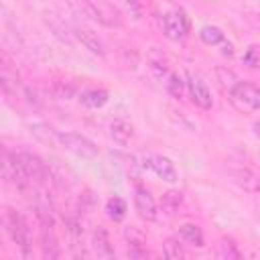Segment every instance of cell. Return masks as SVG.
<instances>
[{
	"label": "cell",
	"mask_w": 260,
	"mask_h": 260,
	"mask_svg": "<svg viewBox=\"0 0 260 260\" xmlns=\"http://www.w3.org/2000/svg\"><path fill=\"white\" fill-rule=\"evenodd\" d=\"M2 221H4V228L10 236V240L20 250V254L24 258H30L32 256V234H30V228H28L26 219L18 211L6 207L4 215H2Z\"/></svg>",
	"instance_id": "cell-1"
},
{
	"label": "cell",
	"mask_w": 260,
	"mask_h": 260,
	"mask_svg": "<svg viewBox=\"0 0 260 260\" xmlns=\"http://www.w3.org/2000/svg\"><path fill=\"white\" fill-rule=\"evenodd\" d=\"M230 100L244 112H260V87L250 81H238L230 89Z\"/></svg>",
	"instance_id": "cell-2"
},
{
	"label": "cell",
	"mask_w": 260,
	"mask_h": 260,
	"mask_svg": "<svg viewBox=\"0 0 260 260\" xmlns=\"http://www.w3.org/2000/svg\"><path fill=\"white\" fill-rule=\"evenodd\" d=\"M160 26H162V32H165L167 39H171V41H183L189 35L191 22H189V16H187V12L183 8H171L162 16Z\"/></svg>",
	"instance_id": "cell-3"
},
{
	"label": "cell",
	"mask_w": 260,
	"mask_h": 260,
	"mask_svg": "<svg viewBox=\"0 0 260 260\" xmlns=\"http://www.w3.org/2000/svg\"><path fill=\"white\" fill-rule=\"evenodd\" d=\"M57 142L73 152L75 156H81V158H93L98 156V146L83 134H77V132H59L57 134Z\"/></svg>",
	"instance_id": "cell-4"
},
{
	"label": "cell",
	"mask_w": 260,
	"mask_h": 260,
	"mask_svg": "<svg viewBox=\"0 0 260 260\" xmlns=\"http://www.w3.org/2000/svg\"><path fill=\"white\" fill-rule=\"evenodd\" d=\"M185 77H187L185 81H187V91L191 95V102L195 106H199L201 110H209L213 106V100H211V91H209L205 79L197 71H191V69H187Z\"/></svg>",
	"instance_id": "cell-5"
},
{
	"label": "cell",
	"mask_w": 260,
	"mask_h": 260,
	"mask_svg": "<svg viewBox=\"0 0 260 260\" xmlns=\"http://www.w3.org/2000/svg\"><path fill=\"white\" fill-rule=\"evenodd\" d=\"M83 12L91 18V20H98L100 24H106V26H118L122 20L118 16L116 10H112L108 4L104 2H98V0H79Z\"/></svg>",
	"instance_id": "cell-6"
},
{
	"label": "cell",
	"mask_w": 260,
	"mask_h": 260,
	"mask_svg": "<svg viewBox=\"0 0 260 260\" xmlns=\"http://www.w3.org/2000/svg\"><path fill=\"white\" fill-rule=\"evenodd\" d=\"M134 209H136L138 217L144 219V221H154L156 219V213H158L156 211V201L152 199L150 191L142 185H136V189H134Z\"/></svg>",
	"instance_id": "cell-7"
},
{
	"label": "cell",
	"mask_w": 260,
	"mask_h": 260,
	"mask_svg": "<svg viewBox=\"0 0 260 260\" xmlns=\"http://www.w3.org/2000/svg\"><path fill=\"white\" fill-rule=\"evenodd\" d=\"M140 167H142V169H150V171H154L156 177H160V179L167 181V183H175V181L179 179L175 165H173L167 156H160V154L144 156V162H142Z\"/></svg>",
	"instance_id": "cell-8"
},
{
	"label": "cell",
	"mask_w": 260,
	"mask_h": 260,
	"mask_svg": "<svg viewBox=\"0 0 260 260\" xmlns=\"http://www.w3.org/2000/svg\"><path fill=\"white\" fill-rule=\"evenodd\" d=\"M32 207H35V215L39 219V225L41 228H53L55 230V205H53L51 197L47 193H43V191L35 193Z\"/></svg>",
	"instance_id": "cell-9"
},
{
	"label": "cell",
	"mask_w": 260,
	"mask_h": 260,
	"mask_svg": "<svg viewBox=\"0 0 260 260\" xmlns=\"http://www.w3.org/2000/svg\"><path fill=\"white\" fill-rule=\"evenodd\" d=\"M146 63H148V71H150L160 83L169 77V73H171V63H169V57L165 55L162 49H158V47L148 49V53H146Z\"/></svg>",
	"instance_id": "cell-10"
},
{
	"label": "cell",
	"mask_w": 260,
	"mask_h": 260,
	"mask_svg": "<svg viewBox=\"0 0 260 260\" xmlns=\"http://www.w3.org/2000/svg\"><path fill=\"white\" fill-rule=\"evenodd\" d=\"M43 22L47 24V28H49L59 41H63V43H71V41L75 39L73 28H69V24H67L59 14H55L53 10H45V12H43Z\"/></svg>",
	"instance_id": "cell-11"
},
{
	"label": "cell",
	"mask_w": 260,
	"mask_h": 260,
	"mask_svg": "<svg viewBox=\"0 0 260 260\" xmlns=\"http://www.w3.org/2000/svg\"><path fill=\"white\" fill-rule=\"evenodd\" d=\"M73 35H75V39L89 51V53H93V55H100V57H104L106 55V47H104V43H102V39L93 32V30H89V28H83V26H77V28H73Z\"/></svg>",
	"instance_id": "cell-12"
},
{
	"label": "cell",
	"mask_w": 260,
	"mask_h": 260,
	"mask_svg": "<svg viewBox=\"0 0 260 260\" xmlns=\"http://www.w3.org/2000/svg\"><path fill=\"white\" fill-rule=\"evenodd\" d=\"M91 248H93V254L98 258H114L116 256V252H114V248L110 244V236H108L104 225H98L93 230V234H91Z\"/></svg>",
	"instance_id": "cell-13"
},
{
	"label": "cell",
	"mask_w": 260,
	"mask_h": 260,
	"mask_svg": "<svg viewBox=\"0 0 260 260\" xmlns=\"http://www.w3.org/2000/svg\"><path fill=\"white\" fill-rule=\"evenodd\" d=\"M39 246H41V254L45 260H55L61 256V248L57 244L53 228H41V244Z\"/></svg>",
	"instance_id": "cell-14"
},
{
	"label": "cell",
	"mask_w": 260,
	"mask_h": 260,
	"mask_svg": "<svg viewBox=\"0 0 260 260\" xmlns=\"http://www.w3.org/2000/svg\"><path fill=\"white\" fill-rule=\"evenodd\" d=\"M232 181L238 183L244 191H248L250 195H256L260 197V179L248 171V169H238V171H232Z\"/></svg>",
	"instance_id": "cell-15"
},
{
	"label": "cell",
	"mask_w": 260,
	"mask_h": 260,
	"mask_svg": "<svg viewBox=\"0 0 260 260\" xmlns=\"http://www.w3.org/2000/svg\"><path fill=\"white\" fill-rule=\"evenodd\" d=\"M108 100H110V91L102 89V87H91V89H85V91L79 93V102L85 108H91V110H98V108L106 106Z\"/></svg>",
	"instance_id": "cell-16"
},
{
	"label": "cell",
	"mask_w": 260,
	"mask_h": 260,
	"mask_svg": "<svg viewBox=\"0 0 260 260\" xmlns=\"http://www.w3.org/2000/svg\"><path fill=\"white\" fill-rule=\"evenodd\" d=\"M183 205V193L177 191V189H169L167 193H162L160 201H158V207H160V213L167 215V217H173L179 207Z\"/></svg>",
	"instance_id": "cell-17"
},
{
	"label": "cell",
	"mask_w": 260,
	"mask_h": 260,
	"mask_svg": "<svg viewBox=\"0 0 260 260\" xmlns=\"http://www.w3.org/2000/svg\"><path fill=\"white\" fill-rule=\"evenodd\" d=\"M132 124L128 122V120H122V118H118V120H114L112 124H110V136H112V140L116 142V144H120V146H126L128 142H130V138H132Z\"/></svg>",
	"instance_id": "cell-18"
},
{
	"label": "cell",
	"mask_w": 260,
	"mask_h": 260,
	"mask_svg": "<svg viewBox=\"0 0 260 260\" xmlns=\"http://www.w3.org/2000/svg\"><path fill=\"white\" fill-rule=\"evenodd\" d=\"M177 238L189 246H197V248H203V232L197 223H183L179 225V232H177Z\"/></svg>",
	"instance_id": "cell-19"
},
{
	"label": "cell",
	"mask_w": 260,
	"mask_h": 260,
	"mask_svg": "<svg viewBox=\"0 0 260 260\" xmlns=\"http://www.w3.org/2000/svg\"><path fill=\"white\" fill-rule=\"evenodd\" d=\"M199 39H201L205 45L215 47V45H221V43L225 41V35H223L221 28H217V26H213V24H205V26L199 28Z\"/></svg>",
	"instance_id": "cell-20"
},
{
	"label": "cell",
	"mask_w": 260,
	"mask_h": 260,
	"mask_svg": "<svg viewBox=\"0 0 260 260\" xmlns=\"http://www.w3.org/2000/svg\"><path fill=\"white\" fill-rule=\"evenodd\" d=\"M165 83V89H167V93L171 95V98H175V100H183V93H185V87H187V81H183L177 73H169V77L162 81Z\"/></svg>",
	"instance_id": "cell-21"
},
{
	"label": "cell",
	"mask_w": 260,
	"mask_h": 260,
	"mask_svg": "<svg viewBox=\"0 0 260 260\" xmlns=\"http://www.w3.org/2000/svg\"><path fill=\"white\" fill-rule=\"evenodd\" d=\"M126 211H128V207H126V201L122 197L108 199V203H106V215L112 221H122L126 217Z\"/></svg>",
	"instance_id": "cell-22"
},
{
	"label": "cell",
	"mask_w": 260,
	"mask_h": 260,
	"mask_svg": "<svg viewBox=\"0 0 260 260\" xmlns=\"http://www.w3.org/2000/svg\"><path fill=\"white\" fill-rule=\"evenodd\" d=\"M215 256L221 258V260H238L242 254H240L238 246L234 244V240H230V238H221L219 244H217Z\"/></svg>",
	"instance_id": "cell-23"
},
{
	"label": "cell",
	"mask_w": 260,
	"mask_h": 260,
	"mask_svg": "<svg viewBox=\"0 0 260 260\" xmlns=\"http://www.w3.org/2000/svg\"><path fill=\"white\" fill-rule=\"evenodd\" d=\"M162 254L167 258H185V250L179 238H167L162 242Z\"/></svg>",
	"instance_id": "cell-24"
},
{
	"label": "cell",
	"mask_w": 260,
	"mask_h": 260,
	"mask_svg": "<svg viewBox=\"0 0 260 260\" xmlns=\"http://www.w3.org/2000/svg\"><path fill=\"white\" fill-rule=\"evenodd\" d=\"M124 240L128 242V246H146V236L140 228L136 225H128L124 228Z\"/></svg>",
	"instance_id": "cell-25"
},
{
	"label": "cell",
	"mask_w": 260,
	"mask_h": 260,
	"mask_svg": "<svg viewBox=\"0 0 260 260\" xmlns=\"http://www.w3.org/2000/svg\"><path fill=\"white\" fill-rule=\"evenodd\" d=\"M242 63L248 69H260V45H250L242 55Z\"/></svg>",
	"instance_id": "cell-26"
},
{
	"label": "cell",
	"mask_w": 260,
	"mask_h": 260,
	"mask_svg": "<svg viewBox=\"0 0 260 260\" xmlns=\"http://www.w3.org/2000/svg\"><path fill=\"white\" fill-rule=\"evenodd\" d=\"M30 132L39 138V140H43V142H53V140H57V134L59 132H55L51 126H47V124H32L30 126Z\"/></svg>",
	"instance_id": "cell-27"
},
{
	"label": "cell",
	"mask_w": 260,
	"mask_h": 260,
	"mask_svg": "<svg viewBox=\"0 0 260 260\" xmlns=\"http://www.w3.org/2000/svg\"><path fill=\"white\" fill-rule=\"evenodd\" d=\"M215 75H217V81H219L223 87H228V91L240 81V79L236 77V73L230 71V69H225V67H217V69H215Z\"/></svg>",
	"instance_id": "cell-28"
},
{
	"label": "cell",
	"mask_w": 260,
	"mask_h": 260,
	"mask_svg": "<svg viewBox=\"0 0 260 260\" xmlns=\"http://www.w3.org/2000/svg\"><path fill=\"white\" fill-rule=\"evenodd\" d=\"M53 93H55L57 100L69 102V100L75 95V87H73L71 83H67V81H57V83L53 85Z\"/></svg>",
	"instance_id": "cell-29"
},
{
	"label": "cell",
	"mask_w": 260,
	"mask_h": 260,
	"mask_svg": "<svg viewBox=\"0 0 260 260\" xmlns=\"http://www.w3.org/2000/svg\"><path fill=\"white\" fill-rule=\"evenodd\" d=\"M124 4H126L128 12H130L134 18H142V14H144V10H146L148 0H124Z\"/></svg>",
	"instance_id": "cell-30"
},
{
	"label": "cell",
	"mask_w": 260,
	"mask_h": 260,
	"mask_svg": "<svg viewBox=\"0 0 260 260\" xmlns=\"http://www.w3.org/2000/svg\"><path fill=\"white\" fill-rule=\"evenodd\" d=\"M148 256L146 246H128V258H144Z\"/></svg>",
	"instance_id": "cell-31"
},
{
	"label": "cell",
	"mask_w": 260,
	"mask_h": 260,
	"mask_svg": "<svg viewBox=\"0 0 260 260\" xmlns=\"http://www.w3.org/2000/svg\"><path fill=\"white\" fill-rule=\"evenodd\" d=\"M246 20H248L254 28H260V12H250V14H246Z\"/></svg>",
	"instance_id": "cell-32"
},
{
	"label": "cell",
	"mask_w": 260,
	"mask_h": 260,
	"mask_svg": "<svg viewBox=\"0 0 260 260\" xmlns=\"http://www.w3.org/2000/svg\"><path fill=\"white\" fill-rule=\"evenodd\" d=\"M221 47H223V49H221V53H223V55H230V57L234 55V49H232V43H228V41H223V43H221Z\"/></svg>",
	"instance_id": "cell-33"
},
{
	"label": "cell",
	"mask_w": 260,
	"mask_h": 260,
	"mask_svg": "<svg viewBox=\"0 0 260 260\" xmlns=\"http://www.w3.org/2000/svg\"><path fill=\"white\" fill-rule=\"evenodd\" d=\"M252 128H254V134L260 138V120H258V122H254V126H252Z\"/></svg>",
	"instance_id": "cell-34"
}]
</instances>
